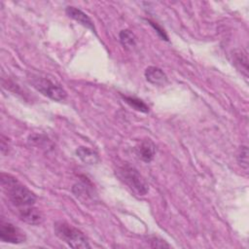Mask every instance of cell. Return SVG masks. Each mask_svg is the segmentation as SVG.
Segmentation results:
<instances>
[{"instance_id":"obj_15","label":"cell","mask_w":249,"mask_h":249,"mask_svg":"<svg viewBox=\"0 0 249 249\" xmlns=\"http://www.w3.org/2000/svg\"><path fill=\"white\" fill-rule=\"evenodd\" d=\"M237 160H238L239 164L243 168L247 169V167H248V150H247L246 146L240 147V151L237 156Z\"/></svg>"},{"instance_id":"obj_3","label":"cell","mask_w":249,"mask_h":249,"mask_svg":"<svg viewBox=\"0 0 249 249\" xmlns=\"http://www.w3.org/2000/svg\"><path fill=\"white\" fill-rule=\"evenodd\" d=\"M117 175L124 184L128 186L130 190H132L138 196H145L148 193V184L142 175L138 172V170L133 166L129 164H124L118 167Z\"/></svg>"},{"instance_id":"obj_5","label":"cell","mask_w":249,"mask_h":249,"mask_svg":"<svg viewBox=\"0 0 249 249\" xmlns=\"http://www.w3.org/2000/svg\"><path fill=\"white\" fill-rule=\"evenodd\" d=\"M0 239L3 242L18 244V243L24 242L26 239V236L21 230H19L13 224L1 221V223H0Z\"/></svg>"},{"instance_id":"obj_12","label":"cell","mask_w":249,"mask_h":249,"mask_svg":"<svg viewBox=\"0 0 249 249\" xmlns=\"http://www.w3.org/2000/svg\"><path fill=\"white\" fill-rule=\"evenodd\" d=\"M120 41L124 49L132 50L136 46V37L130 30H122L120 32Z\"/></svg>"},{"instance_id":"obj_17","label":"cell","mask_w":249,"mask_h":249,"mask_svg":"<svg viewBox=\"0 0 249 249\" xmlns=\"http://www.w3.org/2000/svg\"><path fill=\"white\" fill-rule=\"evenodd\" d=\"M151 242L153 243L152 247H160V248L169 247V245L167 243H165L164 240H160V239H158V238H153V240Z\"/></svg>"},{"instance_id":"obj_8","label":"cell","mask_w":249,"mask_h":249,"mask_svg":"<svg viewBox=\"0 0 249 249\" xmlns=\"http://www.w3.org/2000/svg\"><path fill=\"white\" fill-rule=\"evenodd\" d=\"M145 78L149 83L158 86H162L167 82L165 73L160 68L156 66H149L146 68Z\"/></svg>"},{"instance_id":"obj_1","label":"cell","mask_w":249,"mask_h":249,"mask_svg":"<svg viewBox=\"0 0 249 249\" xmlns=\"http://www.w3.org/2000/svg\"><path fill=\"white\" fill-rule=\"evenodd\" d=\"M0 180L4 192L14 205L18 207H25L34 204L36 201L35 194L14 176L2 172Z\"/></svg>"},{"instance_id":"obj_14","label":"cell","mask_w":249,"mask_h":249,"mask_svg":"<svg viewBox=\"0 0 249 249\" xmlns=\"http://www.w3.org/2000/svg\"><path fill=\"white\" fill-rule=\"evenodd\" d=\"M234 61L236 64L239 65V68L241 69V71H243L245 77H247V73H248V59H247V55L246 53H238L234 54Z\"/></svg>"},{"instance_id":"obj_10","label":"cell","mask_w":249,"mask_h":249,"mask_svg":"<svg viewBox=\"0 0 249 249\" xmlns=\"http://www.w3.org/2000/svg\"><path fill=\"white\" fill-rule=\"evenodd\" d=\"M76 154L80 160L87 164H94L99 161L98 154L89 147H79L76 150Z\"/></svg>"},{"instance_id":"obj_6","label":"cell","mask_w":249,"mask_h":249,"mask_svg":"<svg viewBox=\"0 0 249 249\" xmlns=\"http://www.w3.org/2000/svg\"><path fill=\"white\" fill-rule=\"evenodd\" d=\"M18 214L20 220L29 225H40L44 220L42 212L39 209L32 207V205L19 209Z\"/></svg>"},{"instance_id":"obj_2","label":"cell","mask_w":249,"mask_h":249,"mask_svg":"<svg viewBox=\"0 0 249 249\" xmlns=\"http://www.w3.org/2000/svg\"><path fill=\"white\" fill-rule=\"evenodd\" d=\"M55 235L72 248H89L90 245L86 235L75 227L66 222L58 221L53 225Z\"/></svg>"},{"instance_id":"obj_13","label":"cell","mask_w":249,"mask_h":249,"mask_svg":"<svg viewBox=\"0 0 249 249\" xmlns=\"http://www.w3.org/2000/svg\"><path fill=\"white\" fill-rule=\"evenodd\" d=\"M124 101L131 106L132 108H134L137 111L143 112V113H147L149 111V107L140 99L136 98V97H132V96H124Z\"/></svg>"},{"instance_id":"obj_4","label":"cell","mask_w":249,"mask_h":249,"mask_svg":"<svg viewBox=\"0 0 249 249\" xmlns=\"http://www.w3.org/2000/svg\"><path fill=\"white\" fill-rule=\"evenodd\" d=\"M31 85L41 93L55 101H62L66 98V91L55 82H53L49 78L32 75L29 78Z\"/></svg>"},{"instance_id":"obj_9","label":"cell","mask_w":249,"mask_h":249,"mask_svg":"<svg viewBox=\"0 0 249 249\" xmlns=\"http://www.w3.org/2000/svg\"><path fill=\"white\" fill-rule=\"evenodd\" d=\"M73 193L75 196L81 199L84 200H89V199H93V195H92V185L90 182L86 178V180H82L80 183H77L73 187Z\"/></svg>"},{"instance_id":"obj_7","label":"cell","mask_w":249,"mask_h":249,"mask_svg":"<svg viewBox=\"0 0 249 249\" xmlns=\"http://www.w3.org/2000/svg\"><path fill=\"white\" fill-rule=\"evenodd\" d=\"M66 14L71 18L75 19L76 21H78L82 25L90 29L92 32H95V27H94V24H93L92 20L90 19V18L87 14H85L80 9H78L76 7H73V6H68L66 8Z\"/></svg>"},{"instance_id":"obj_16","label":"cell","mask_w":249,"mask_h":249,"mask_svg":"<svg viewBox=\"0 0 249 249\" xmlns=\"http://www.w3.org/2000/svg\"><path fill=\"white\" fill-rule=\"evenodd\" d=\"M148 21L150 22V24L156 29V31H157L164 40H168V39H167V36H166V34H165V32H164V30H163L162 28H160L156 22H154V21H152V20H148Z\"/></svg>"},{"instance_id":"obj_11","label":"cell","mask_w":249,"mask_h":249,"mask_svg":"<svg viewBox=\"0 0 249 249\" xmlns=\"http://www.w3.org/2000/svg\"><path fill=\"white\" fill-rule=\"evenodd\" d=\"M155 152V145L150 140L143 141L137 148V155L146 162H149L153 160Z\"/></svg>"}]
</instances>
